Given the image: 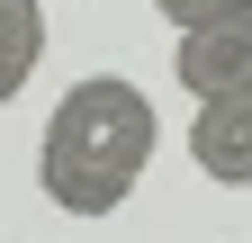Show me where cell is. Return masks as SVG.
Returning a JSON list of instances; mask_svg holds the SVG:
<instances>
[{
  "instance_id": "8992f818",
  "label": "cell",
  "mask_w": 252,
  "mask_h": 243,
  "mask_svg": "<svg viewBox=\"0 0 252 243\" xmlns=\"http://www.w3.org/2000/svg\"><path fill=\"white\" fill-rule=\"evenodd\" d=\"M243 27H252V0H243Z\"/></svg>"
},
{
  "instance_id": "6da1fadb",
  "label": "cell",
  "mask_w": 252,
  "mask_h": 243,
  "mask_svg": "<svg viewBox=\"0 0 252 243\" xmlns=\"http://www.w3.org/2000/svg\"><path fill=\"white\" fill-rule=\"evenodd\" d=\"M153 135L162 117L126 72H90L54 99L45 144H36V189L63 216H117L135 198V180L153 171Z\"/></svg>"
},
{
  "instance_id": "3957f363",
  "label": "cell",
  "mask_w": 252,
  "mask_h": 243,
  "mask_svg": "<svg viewBox=\"0 0 252 243\" xmlns=\"http://www.w3.org/2000/svg\"><path fill=\"white\" fill-rule=\"evenodd\" d=\"M189 162L225 189H252V90H216L198 99V126H189Z\"/></svg>"
},
{
  "instance_id": "5b68a950",
  "label": "cell",
  "mask_w": 252,
  "mask_h": 243,
  "mask_svg": "<svg viewBox=\"0 0 252 243\" xmlns=\"http://www.w3.org/2000/svg\"><path fill=\"white\" fill-rule=\"evenodd\" d=\"M171 27H207V18H243V0H153Z\"/></svg>"
},
{
  "instance_id": "277c9868",
  "label": "cell",
  "mask_w": 252,
  "mask_h": 243,
  "mask_svg": "<svg viewBox=\"0 0 252 243\" xmlns=\"http://www.w3.org/2000/svg\"><path fill=\"white\" fill-rule=\"evenodd\" d=\"M45 63V0H0V108Z\"/></svg>"
},
{
  "instance_id": "7a4b0ae2",
  "label": "cell",
  "mask_w": 252,
  "mask_h": 243,
  "mask_svg": "<svg viewBox=\"0 0 252 243\" xmlns=\"http://www.w3.org/2000/svg\"><path fill=\"white\" fill-rule=\"evenodd\" d=\"M171 81L189 90V99H216V90H252V27H243V18L180 27V45H171Z\"/></svg>"
}]
</instances>
